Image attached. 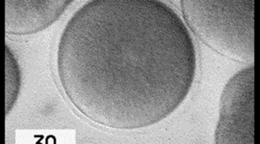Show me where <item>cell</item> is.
Here are the masks:
<instances>
[{"label": "cell", "instance_id": "obj_1", "mask_svg": "<svg viewBox=\"0 0 260 144\" xmlns=\"http://www.w3.org/2000/svg\"><path fill=\"white\" fill-rule=\"evenodd\" d=\"M57 68L67 97L84 117L112 129H140L185 99L195 47L182 19L161 1L94 0L68 22Z\"/></svg>", "mask_w": 260, "mask_h": 144}, {"label": "cell", "instance_id": "obj_2", "mask_svg": "<svg viewBox=\"0 0 260 144\" xmlns=\"http://www.w3.org/2000/svg\"><path fill=\"white\" fill-rule=\"evenodd\" d=\"M187 25L215 52L240 63L254 60L252 0H181Z\"/></svg>", "mask_w": 260, "mask_h": 144}, {"label": "cell", "instance_id": "obj_3", "mask_svg": "<svg viewBox=\"0 0 260 144\" xmlns=\"http://www.w3.org/2000/svg\"><path fill=\"white\" fill-rule=\"evenodd\" d=\"M254 65L236 73L224 87L215 142L254 143L253 127Z\"/></svg>", "mask_w": 260, "mask_h": 144}, {"label": "cell", "instance_id": "obj_4", "mask_svg": "<svg viewBox=\"0 0 260 144\" xmlns=\"http://www.w3.org/2000/svg\"><path fill=\"white\" fill-rule=\"evenodd\" d=\"M72 1H5V32L30 35L50 26L64 14Z\"/></svg>", "mask_w": 260, "mask_h": 144}, {"label": "cell", "instance_id": "obj_5", "mask_svg": "<svg viewBox=\"0 0 260 144\" xmlns=\"http://www.w3.org/2000/svg\"><path fill=\"white\" fill-rule=\"evenodd\" d=\"M20 89L19 64L6 45V116L16 104Z\"/></svg>", "mask_w": 260, "mask_h": 144}]
</instances>
